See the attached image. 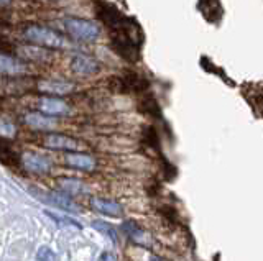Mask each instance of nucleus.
I'll use <instances>...</instances> for the list:
<instances>
[{"label":"nucleus","mask_w":263,"mask_h":261,"mask_svg":"<svg viewBox=\"0 0 263 261\" xmlns=\"http://www.w3.org/2000/svg\"><path fill=\"white\" fill-rule=\"evenodd\" d=\"M91 207L96 212L102 214V215H109V217H120L124 214V209L119 202L110 201V199H104V197H91Z\"/></svg>","instance_id":"nucleus-9"},{"label":"nucleus","mask_w":263,"mask_h":261,"mask_svg":"<svg viewBox=\"0 0 263 261\" xmlns=\"http://www.w3.org/2000/svg\"><path fill=\"white\" fill-rule=\"evenodd\" d=\"M71 69L74 74L79 76H92L99 71V62L92 56L77 53L71 58Z\"/></svg>","instance_id":"nucleus-6"},{"label":"nucleus","mask_w":263,"mask_h":261,"mask_svg":"<svg viewBox=\"0 0 263 261\" xmlns=\"http://www.w3.org/2000/svg\"><path fill=\"white\" fill-rule=\"evenodd\" d=\"M21 164H23L26 171L33 174H46L51 171V161L46 156L35 151H25L21 155Z\"/></svg>","instance_id":"nucleus-4"},{"label":"nucleus","mask_w":263,"mask_h":261,"mask_svg":"<svg viewBox=\"0 0 263 261\" xmlns=\"http://www.w3.org/2000/svg\"><path fill=\"white\" fill-rule=\"evenodd\" d=\"M58 186H59V189L63 191V194H69V196H84V194H89L87 184H84L81 179L61 178L58 181Z\"/></svg>","instance_id":"nucleus-14"},{"label":"nucleus","mask_w":263,"mask_h":261,"mask_svg":"<svg viewBox=\"0 0 263 261\" xmlns=\"http://www.w3.org/2000/svg\"><path fill=\"white\" fill-rule=\"evenodd\" d=\"M26 64L13 56L0 53V74L3 76H21L26 72Z\"/></svg>","instance_id":"nucleus-12"},{"label":"nucleus","mask_w":263,"mask_h":261,"mask_svg":"<svg viewBox=\"0 0 263 261\" xmlns=\"http://www.w3.org/2000/svg\"><path fill=\"white\" fill-rule=\"evenodd\" d=\"M64 28L72 38L81 39V41H87V43L96 41V39L99 38V35H100V26L96 23V21L76 18V16L66 18Z\"/></svg>","instance_id":"nucleus-2"},{"label":"nucleus","mask_w":263,"mask_h":261,"mask_svg":"<svg viewBox=\"0 0 263 261\" xmlns=\"http://www.w3.org/2000/svg\"><path fill=\"white\" fill-rule=\"evenodd\" d=\"M25 38L28 41L38 44V46L48 48V49H61L66 48V39L63 35L56 33L54 30H49L46 26H28L25 30Z\"/></svg>","instance_id":"nucleus-1"},{"label":"nucleus","mask_w":263,"mask_h":261,"mask_svg":"<svg viewBox=\"0 0 263 261\" xmlns=\"http://www.w3.org/2000/svg\"><path fill=\"white\" fill-rule=\"evenodd\" d=\"M64 161L69 168L77 169V171L89 173V171H94V169H96V160L89 155H82V153L71 151L64 156Z\"/></svg>","instance_id":"nucleus-10"},{"label":"nucleus","mask_w":263,"mask_h":261,"mask_svg":"<svg viewBox=\"0 0 263 261\" xmlns=\"http://www.w3.org/2000/svg\"><path fill=\"white\" fill-rule=\"evenodd\" d=\"M36 258H38V261H58V255H56L49 247L43 245L38 248Z\"/></svg>","instance_id":"nucleus-18"},{"label":"nucleus","mask_w":263,"mask_h":261,"mask_svg":"<svg viewBox=\"0 0 263 261\" xmlns=\"http://www.w3.org/2000/svg\"><path fill=\"white\" fill-rule=\"evenodd\" d=\"M10 2V0H0V3H2V5H5V3H8Z\"/></svg>","instance_id":"nucleus-21"},{"label":"nucleus","mask_w":263,"mask_h":261,"mask_svg":"<svg viewBox=\"0 0 263 261\" xmlns=\"http://www.w3.org/2000/svg\"><path fill=\"white\" fill-rule=\"evenodd\" d=\"M92 227L99 232V234H102V235H105V237H109V238H110V242L119 243V235H117L115 229H114V227H112L110 224L104 222V220H96V222H92Z\"/></svg>","instance_id":"nucleus-16"},{"label":"nucleus","mask_w":263,"mask_h":261,"mask_svg":"<svg viewBox=\"0 0 263 261\" xmlns=\"http://www.w3.org/2000/svg\"><path fill=\"white\" fill-rule=\"evenodd\" d=\"M30 191L33 196L38 197V199L44 201L46 204H51V206L61 209V211H66L69 214H81L82 212V209L72 199H69L66 194H63V192H44L40 189H35V187H31Z\"/></svg>","instance_id":"nucleus-3"},{"label":"nucleus","mask_w":263,"mask_h":261,"mask_svg":"<svg viewBox=\"0 0 263 261\" xmlns=\"http://www.w3.org/2000/svg\"><path fill=\"white\" fill-rule=\"evenodd\" d=\"M15 135H16L15 125L10 120H7V118L0 117V137L2 138H15Z\"/></svg>","instance_id":"nucleus-17"},{"label":"nucleus","mask_w":263,"mask_h":261,"mask_svg":"<svg viewBox=\"0 0 263 261\" xmlns=\"http://www.w3.org/2000/svg\"><path fill=\"white\" fill-rule=\"evenodd\" d=\"M150 261H160L158 258H152V260H150Z\"/></svg>","instance_id":"nucleus-22"},{"label":"nucleus","mask_w":263,"mask_h":261,"mask_svg":"<svg viewBox=\"0 0 263 261\" xmlns=\"http://www.w3.org/2000/svg\"><path fill=\"white\" fill-rule=\"evenodd\" d=\"M25 123L30 127L31 130H38V132H49V130L56 128V122L54 117L44 115L41 112H30L25 115Z\"/></svg>","instance_id":"nucleus-8"},{"label":"nucleus","mask_w":263,"mask_h":261,"mask_svg":"<svg viewBox=\"0 0 263 261\" xmlns=\"http://www.w3.org/2000/svg\"><path fill=\"white\" fill-rule=\"evenodd\" d=\"M44 146L49 150H58V151H76L79 148V143L68 137V135H61V133H49L44 138Z\"/></svg>","instance_id":"nucleus-7"},{"label":"nucleus","mask_w":263,"mask_h":261,"mask_svg":"<svg viewBox=\"0 0 263 261\" xmlns=\"http://www.w3.org/2000/svg\"><path fill=\"white\" fill-rule=\"evenodd\" d=\"M124 230H125V234L130 237L132 240H135V242H138L140 238L143 237V230L138 229L137 224H133V222H125L124 224Z\"/></svg>","instance_id":"nucleus-19"},{"label":"nucleus","mask_w":263,"mask_h":261,"mask_svg":"<svg viewBox=\"0 0 263 261\" xmlns=\"http://www.w3.org/2000/svg\"><path fill=\"white\" fill-rule=\"evenodd\" d=\"M38 109H40L41 113L49 117H61V115H69V105L66 104L64 100H61L58 97H41L38 100Z\"/></svg>","instance_id":"nucleus-5"},{"label":"nucleus","mask_w":263,"mask_h":261,"mask_svg":"<svg viewBox=\"0 0 263 261\" xmlns=\"http://www.w3.org/2000/svg\"><path fill=\"white\" fill-rule=\"evenodd\" d=\"M99 261H117L115 260V257L112 253H109V252H104L102 255H100V260Z\"/></svg>","instance_id":"nucleus-20"},{"label":"nucleus","mask_w":263,"mask_h":261,"mask_svg":"<svg viewBox=\"0 0 263 261\" xmlns=\"http://www.w3.org/2000/svg\"><path fill=\"white\" fill-rule=\"evenodd\" d=\"M43 214L46 215L49 220H53L56 225L59 227H72V229H77V230H82V225L77 222L76 219H71V217H66V215H59V214H54L51 211H43Z\"/></svg>","instance_id":"nucleus-15"},{"label":"nucleus","mask_w":263,"mask_h":261,"mask_svg":"<svg viewBox=\"0 0 263 261\" xmlns=\"http://www.w3.org/2000/svg\"><path fill=\"white\" fill-rule=\"evenodd\" d=\"M18 53L21 58L33 62H46L51 59V53L48 51V48L38 46V44H25V46H20Z\"/></svg>","instance_id":"nucleus-13"},{"label":"nucleus","mask_w":263,"mask_h":261,"mask_svg":"<svg viewBox=\"0 0 263 261\" xmlns=\"http://www.w3.org/2000/svg\"><path fill=\"white\" fill-rule=\"evenodd\" d=\"M38 90L46 95H68L74 90V84L68 81L49 79V81H41L38 84Z\"/></svg>","instance_id":"nucleus-11"}]
</instances>
